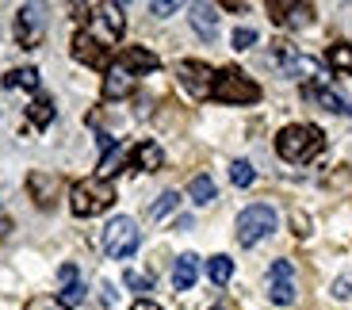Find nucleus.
<instances>
[{
    "instance_id": "obj_30",
    "label": "nucleus",
    "mask_w": 352,
    "mask_h": 310,
    "mask_svg": "<svg viewBox=\"0 0 352 310\" xmlns=\"http://www.w3.org/2000/svg\"><path fill=\"white\" fill-rule=\"evenodd\" d=\"M23 310H65V307H62L58 299H50V295H35V299L27 302Z\"/></svg>"
},
{
    "instance_id": "obj_32",
    "label": "nucleus",
    "mask_w": 352,
    "mask_h": 310,
    "mask_svg": "<svg viewBox=\"0 0 352 310\" xmlns=\"http://www.w3.org/2000/svg\"><path fill=\"white\" fill-rule=\"evenodd\" d=\"M176 8H180L176 0H153V4H150V12H153V16H173Z\"/></svg>"
},
{
    "instance_id": "obj_14",
    "label": "nucleus",
    "mask_w": 352,
    "mask_h": 310,
    "mask_svg": "<svg viewBox=\"0 0 352 310\" xmlns=\"http://www.w3.org/2000/svg\"><path fill=\"white\" fill-rule=\"evenodd\" d=\"M131 92H134V73L123 69L119 62L107 65V73H104V100H123V96H131Z\"/></svg>"
},
{
    "instance_id": "obj_22",
    "label": "nucleus",
    "mask_w": 352,
    "mask_h": 310,
    "mask_svg": "<svg viewBox=\"0 0 352 310\" xmlns=\"http://www.w3.org/2000/svg\"><path fill=\"white\" fill-rule=\"evenodd\" d=\"M207 276H211L214 287H226L230 276H234V261H230V257H211V261H207Z\"/></svg>"
},
{
    "instance_id": "obj_20",
    "label": "nucleus",
    "mask_w": 352,
    "mask_h": 310,
    "mask_svg": "<svg viewBox=\"0 0 352 310\" xmlns=\"http://www.w3.org/2000/svg\"><path fill=\"white\" fill-rule=\"evenodd\" d=\"M131 165L142 168V173H157V168L165 165V153H161L157 142H138L131 153Z\"/></svg>"
},
{
    "instance_id": "obj_12",
    "label": "nucleus",
    "mask_w": 352,
    "mask_h": 310,
    "mask_svg": "<svg viewBox=\"0 0 352 310\" xmlns=\"http://www.w3.org/2000/svg\"><path fill=\"white\" fill-rule=\"evenodd\" d=\"M276 62H280V69L287 73V77H310V73L318 69V62H314V58L299 54L291 43H276Z\"/></svg>"
},
{
    "instance_id": "obj_13",
    "label": "nucleus",
    "mask_w": 352,
    "mask_h": 310,
    "mask_svg": "<svg viewBox=\"0 0 352 310\" xmlns=\"http://www.w3.org/2000/svg\"><path fill=\"white\" fill-rule=\"evenodd\" d=\"M268 12H272V19L283 27H307L310 19H314V4H283V0H272Z\"/></svg>"
},
{
    "instance_id": "obj_5",
    "label": "nucleus",
    "mask_w": 352,
    "mask_h": 310,
    "mask_svg": "<svg viewBox=\"0 0 352 310\" xmlns=\"http://www.w3.org/2000/svg\"><path fill=\"white\" fill-rule=\"evenodd\" d=\"M276 230V211L268 203H253L238 214V241L241 245H256Z\"/></svg>"
},
{
    "instance_id": "obj_2",
    "label": "nucleus",
    "mask_w": 352,
    "mask_h": 310,
    "mask_svg": "<svg viewBox=\"0 0 352 310\" xmlns=\"http://www.w3.org/2000/svg\"><path fill=\"white\" fill-rule=\"evenodd\" d=\"M115 203V188L111 180H100V177H88V180H77L69 192V207L77 219H92V214H104L107 207Z\"/></svg>"
},
{
    "instance_id": "obj_23",
    "label": "nucleus",
    "mask_w": 352,
    "mask_h": 310,
    "mask_svg": "<svg viewBox=\"0 0 352 310\" xmlns=\"http://www.w3.org/2000/svg\"><path fill=\"white\" fill-rule=\"evenodd\" d=\"M326 62L333 65L337 73H352V46L349 43H333L326 50Z\"/></svg>"
},
{
    "instance_id": "obj_17",
    "label": "nucleus",
    "mask_w": 352,
    "mask_h": 310,
    "mask_svg": "<svg viewBox=\"0 0 352 310\" xmlns=\"http://www.w3.org/2000/svg\"><path fill=\"white\" fill-rule=\"evenodd\" d=\"M27 188H31V195H35L38 207H50L54 195L62 192V177H54V173H31Z\"/></svg>"
},
{
    "instance_id": "obj_4",
    "label": "nucleus",
    "mask_w": 352,
    "mask_h": 310,
    "mask_svg": "<svg viewBox=\"0 0 352 310\" xmlns=\"http://www.w3.org/2000/svg\"><path fill=\"white\" fill-rule=\"evenodd\" d=\"M138 245H142V234H138V222H134V219L119 214V219H111L104 226V253H107V257L126 261Z\"/></svg>"
},
{
    "instance_id": "obj_29",
    "label": "nucleus",
    "mask_w": 352,
    "mask_h": 310,
    "mask_svg": "<svg viewBox=\"0 0 352 310\" xmlns=\"http://www.w3.org/2000/svg\"><path fill=\"white\" fill-rule=\"evenodd\" d=\"M253 43H256V31H253V27H238V31H234V50H249Z\"/></svg>"
},
{
    "instance_id": "obj_24",
    "label": "nucleus",
    "mask_w": 352,
    "mask_h": 310,
    "mask_svg": "<svg viewBox=\"0 0 352 310\" xmlns=\"http://www.w3.org/2000/svg\"><path fill=\"white\" fill-rule=\"evenodd\" d=\"M27 119H31L35 126H50L54 123V100L50 96H38L35 104L27 107Z\"/></svg>"
},
{
    "instance_id": "obj_6",
    "label": "nucleus",
    "mask_w": 352,
    "mask_h": 310,
    "mask_svg": "<svg viewBox=\"0 0 352 310\" xmlns=\"http://www.w3.org/2000/svg\"><path fill=\"white\" fill-rule=\"evenodd\" d=\"M43 35H46V8L43 4H23L19 8V16H16V38H19V46H38L43 43Z\"/></svg>"
},
{
    "instance_id": "obj_31",
    "label": "nucleus",
    "mask_w": 352,
    "mask_h": 310,
    "mask_svg": "<svg viewBox=\"0 0 352 310\" xmlns=\"http://www.w3.org/2000/svg\"><path fill=\"white\" fill-rule=\"evenodd\" d=\"M123 280H126V287H134V291H153L150 276H142V272H123Z\"/></svg>"
},
{
    "instance_id": "obj_9",
    "label": "nucleus",
    "mask_w": 352,
    "mask_h": 310,
    "mask_svg": "<svg viewBox=\"0 0 352 310\" xmlns=\"http://www.w3.org/2000/svg\"><path fill=\"white\" fill-rule=\"evenodd\" d=\"M268 299L280 302V307L295 302V268H291V261H276L268 268Z\"/></svg>"
},
{
    "instance_id": "obj_7",
    "label": "nucleus",
    "mask_w": 352,
    "mask_h": 310,
    "mask_svg": "<svg viewBox=\"0 0 352 310\" xmlns=\"http://www.w3.org/2000/svg\"><path fill=\"white\" fill-rule=\"evenodd\" d=\"M176 77H180V85H184L195 100H207L214 89V69L203 65V62H180L176 65Z\"/></svg>"
},
{
    "instance_id": "obj_25",
    "label": "nucleus",
    "mask_w": 352,
    "mask_h": 310,
    "mask_svg": "<svg viewBox=\"0 0 352 310\" xmlns=\"http://www.w3.org/2000/svg\"><path fill=\"white\" fill-rule=\"evenodd\" d=\"M4 85H8V89H27V92H35L38 89V69H12L8 77H4Z\"/></svg>"
},
{
    "instance_id": "obj_11",
    "label": "nucleus",
    "mask_w": 352,
    "mask_h": 310,
    "mask_svg": "<svg viewBox=\"0 0 352 310\" xmlns=\"http://www.w3.org/2000/svg\"><path fill=\"white\" fill-rule=\"evenodd\" d=\"M73 58L80 65H92V69H107V46H100L92 38V31H77L73 35Z\"/></svg>"
},
{
    "instance_id": "obj_1",
    "label": "nucleus",
    "mask_w": 352,
    "mask_h": 310,
    "mask_svg": "<svg viewBox=\"0 0 352 310\" xmlns=\"http://www.w3.org/2000/svg\"><path fill=\"white\" fill-rule=\"evenodd\" d=\"M322 150H326V134L310 123H291L276 134V153L291 165H302V161L318 157Z\"/></svg>"
},
{
    "instance_id": "obj_15",
    "label": "nucleus",
    "mask_w": 352,
    "mask_h": 310,
    "mask_svg": "<svg viewBox=\"0 0 352 310\" xmlns=\"http://www.w3.org/2000/svg\"><path fill=\"white\" fill-rule=\"evenodd\" d=\"M119 65H123V69H131L134 77H138V73H153V69H161V58H157L153 50H146V46H126L123 58H119Z\"/></svg>"
},
{
    "instance_id": "obj_19",
    "label": "nucleus",
    "mask_w": 352,
    "mask_h": 310,
    "mask_svg": "<svg viewBox=\"0 0 352 310\" xmlns=\"http://www.w3.org/2000/svg\"><path fill=\"white\" fill-rule=\"evenodd\" d=\"M195 276H199V257H195V253L176 257V265H173V287H176V291H192Z\"/></svg>"
},
{
    "instance_id": "obj_34",
    "label": "nucleus",
    "mask_w": 352,
    "mask_h": 310,
    "mask_svg": "<svg viewBox=\"0 0 352 310\" xmlns=\"http://www.w3.org/2000/svg\"><path fill=\"white\" fill-rule=\"evenodd\" d=\"M214 310H226V307H214Z\"/></svg>"
},
{
    "instance_id": "obj_10",
    "label": "nucleus",
    "mask_w": 352,
    "mask_h": 310,
    "mask_svg": "<svg viewBox=\"0 0 352 310\" xmlns=\"http://www.w3.org/2000/svg\"><path fill=\"white\" fill-rule=\"evenodd\" d=\"M302 96H307L310 104L333 111V115H352V104H349V100H344L341 92H333L329 85H322V80H307V85H302Z\"/></svg>"
},
{
    "instance_id": "obj_33",
    "label": "nucleus",
    "mask_w": 352,
    "mask_h": 310,
    "mask_svg": "<svg viewBox=\"0 0 352 310\" xmlns=\"http://www.w3.org/2000/svg\"><path fill=\"white\" fill-rule=\"evenodd\" d=\"M131 310H161V307H157V302H150V299H142V302H134Z\"/></svg>"
},
{
    "instance_id": "obj_18",
    "label": "nucleus",
    "mask_w": 352,
    "mask_h": 310,
    "mask_svg": "<svg viewBox=\"0 0 352 310\" xmlns=\"http://www.w3.org/2000/svg\"><path fill=\"white\" fill-rule=\"evenodd\" d=\"M192 27L199 31L203 43H214V35H219V8H214V4H195L192 8Z\"/></svg>"
},
{
    "instance_id": "obj_27",
    "label": "nucleus",
    "mask_w": 352,
    "mask_h": 310,
    "mask_svg": "<svg viewBox=\"0 0 352 310\" xmlns=\"http://www.w3.org/2000/svg\"><path fill=\"white\" fill-rule=\"evenodd\" d=\"M176 203H180V195H176V192H165V195H157V203L150 207V219H153V222H161L165 214H173V211H176Z\"/></svg>"
},
{
    "instance_id": "obj_21",
    "label": "nucleus",
    "mask_w": 352,
    "mask_h": 310,
    "mask_svg": "<svg viewBox=\"0 0 352 310\" xmlns=\"http://www.w3.org/2000/svg\"><path fill=\"white\" fill-rule=\"evenodd\" d=\"M126 161H131V153H126L123 146H111V150L100 157V180L115 177V173H119V165H126Z\"/></svg>"
},
{
    "instance_id": "obj_8",
    "label": "nucleus",
    "mask_w": 352,
    "mask_h": 310,
    "mask_svg": "<svg viewBox=\"0 0 352 310\" xmlns=\"http://www.w3.org/2000/svg\"><path fill=\"white\" fill-rule=\"evenodd\" d=\"M96 27H100V35H92L96 38L100 46H111V43H119V38H123V27H126V19H123V8H119V4H96Z\"/></svg>"
},
{
    "instance_id": "obj_16",
    "label": "nucleus",
    "mask_w": 352,
    "mask_h": 310,
    "mask_svg": "<svg viewBox=\"0 0 352 310\" xmlns=\"http://www.w3.org/2000/svg\"><path fill=\"white\" fill-rule=\"evenodd\" d=\"M62 295H58V302H62L65 310L80 307L85 302V284H80V276H77V265H62Z\"/></svg>"
},
{
    "instance_id": "obj_28",
    "label": "nucleus",
    "mask_w": 352,
    "mask_h": 310,
    "mask_svg": "<svg viewBox=\"0 0 352 310\" xmlns=\"http://www.w3.org/2000/svg\"><path fill=\"white\" fill-rule=\"evenodd\" d=\"M253 177H256V173H253L249 161H234V165H230V180H234L238 188H249V184H253Z\"/></svg>"
},
{
    "instance_id": "obj_26",
    "label": "nucleus",
    "mask_w": 352,
    "mask_h": 310,
    "mask_svg": "<svg viewBox=\"0 0 352 310\" xmlns=\"http://www.w3.org/2000/svg\"><path fill=\"white\" fill-rule=\"evenodd\" d=\"M188 195H192L195 203H211V199H214V180L211 177H192Z\"/></svg>"
},
{
    "instance_id": "obj_3",
    "label": "nucleus",
    "mask_w": 352,
    "mask_h": 310,
    "mask_svg": "<svg viewBox=\"0 0 352 310\" xmlns=\"http://www.w3.org/2000/svg\"><path fill=\"white\" fill-rule=\"evenodd\" d=\"M211 96L219 100V104H256V100H261V85H253L241 69L226 65V69L214 73Z\"/></svg>"
}]
</instances>
